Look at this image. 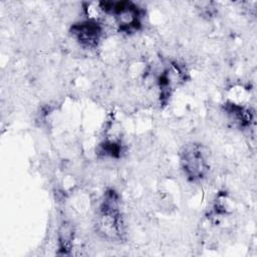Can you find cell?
<instances>
[{
    "mask_svg": "<svg viewBox=\"0 0 257 257\" xmlns=\"http://www.w3.org/2000/svg\"><path fill=\"white\" fill-rule=\"evenodd\" d=\"M99 228L103 234L109 237H117L121 232L120 216L116 205V199L112 193L108 194L100 209Z\"/></svg>",
    "mask_w": 257,
    "mask_h": 257,
    "instance_id": "6da1fadb",
    "label": "cell"
},
{
    "mask_svg": "<svg viewBox=\"0 0 257 257\" xmlns=\"http://www.w3.org/2000/svg\"><path fill=\"white\" fill-rule=\"evenodd\" d=\"M183 168L189 178L192 180L204 176L207 171V164L200 147L191 145L185 149L182 157Z\"/></svg>",
    "mask_w": 257,
    "mask_h": 257,
    "instance_id": "7a4b0ae2",
    "label": "cell"
},
{
    "mask_svg": "<svg viewBox=\"0 0 257 257\" xmlns=\"http://www.w3.org/2000/svg\"><path fill=\"white\" fill-rule=\"evenodd\" d=\"M71 32L82 45L93 47L96 46L99 40L101 29L95 20H88L73 25Z\"/></svg>",
    "mask_w": 257,
    "mask_h": 257,
    "instance_id": "3957f363",
    "label": "cell"
}]
</instances>
